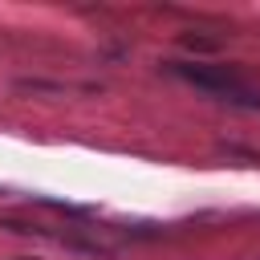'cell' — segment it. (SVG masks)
I'll return each instance as SVG.
<instances>
[{
	"label": "cell",
	"instance_id": "obj_1",
	"mask_svg": "<svg viewBox=\"0 0 260 260\" xmlns=\"http://www.w3.org/2000/svg\"><path fill=\"white\" fill-rule=\"evenodd\" d=\"M162 69H167L171 77L187 81V85H199L203 93H211V98H219V102L260 110V93H256V89H248V85H244L232 69H223V65H187V61H167Z\"/></svg>",
	"mask_w": 260,
	"mask_h": 260
},
{
	"label": "cell",
	"instance_id": "obj_2",
	"mask_svg": "<svg viewBox=\"0 0 260 260\" xmlns=\"http://www.w3.org/2000/svg\"><path fill=\"white\" fill-rule=\"evenodd\" d=\"M179 49H187V53H219V41L215 37H199V32H179Z\"/></svg>",
	"mask_w": 260,
	"mask_h": 260
}]
</instances>
